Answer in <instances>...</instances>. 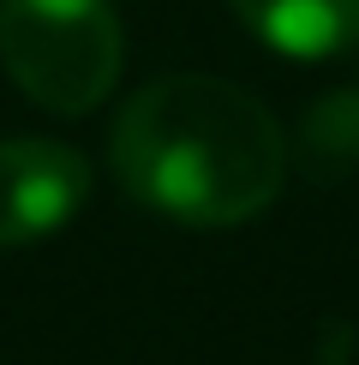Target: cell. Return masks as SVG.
Returning a JSON list of instances; mask_svg holds the SVG:
<instances>
[{"label":"cell","mask_w":359,"mask_h":365,"mask_svg":"<svg viewBox=\"0 0 359 365\" xmlns=\"http://www.w3.org/2000/svg\"><path fill=\"white\" fill-rule=\"evenodd\" d=\"M108 162L120 186L156 216L186 227H239L281 192L288 144L251 90L209 72H174L120 108Z\"/></svg>","instance_id":"6da1fadb"},{"label":"cell","mask_w":359,"mask_h":365,"mask_svg":"<svg viewBox=\"0 0 359 365\" xmlns=\"http://www.w3.org/2000/svg\"><path fill=\"white\" fill-rule=\"evenodd\" d=\"M114 0H0V66L48 114H90L120 78Z\"/></svg>","instance_id":"7a4b0ae2"},{"label":"cell","mask_w":359,"mask_h":365,"mask_svg":"<svg viewBox=\"0 0 359 365\" xmlns=\"http://www.w3.org/2000/svg\"><path fill=\"white\" fill-rule=\"evenodd\" d=\"M90 192L78 150L54 138H6L0 144V246L54 234Z\"/></svg>","instance_id":"3957f363"},{"label":"cell","mask_w":359,"mask_h":365,"mask_svg":"<svg viewBox=\"0 0 359 365\" xmlns=\"http://www.w3.org/2000/svg\"><path fill=\"white\" fill-rule=\"evenodd\" d=\"M234 12L293 60H323L359 42V0H234Z\"/></svg>","instance_id":"277c9868"}]
</instances>
